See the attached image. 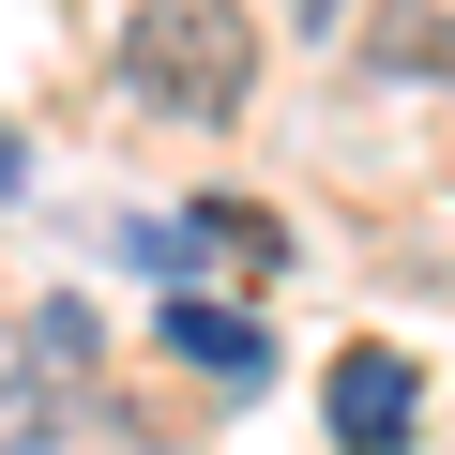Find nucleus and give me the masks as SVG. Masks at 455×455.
Masks as SVG:
<instances>
[{
	"mask_svg": "<svg viewBox=\"0 0 455 455\" xmlns=\"http://www.w3.org/2000/svg\"><path fill=\"white\" fill-rule=\"evenodd\" d=\"M122 76H137V107H167V122H243V107H259V16H243V0H137Z\"/></svg>",
	"mask_w": 455,
	"mask_h": 455,
	"instance_id": "f257e3e1",
	"label": "nucleus"
},
{
	"mask_svg": "<svg viewBox=\"0 0 455 455\" xmlns=\"http://www.w3.org/2000/svg\"><path fill=\"white\" fill-rule=\"evenodd\" d=\"M319 425H334V455H410V425H425V379H410L395 349H334V379H319Z\"/></svg>",
	"mask_w": 455,
	"mask_h": 455,
	"instance_id": "f03ea898",
	"label": "nucleus"
},
{
	"mask_svg": "<svg viewBox=\"0 0 455 455\" xmlns=\"http://www.w3.org/2000/svg\"><path fill=\"white\" fill-rule=\"evenodd\" d=\"M152 334H167V349H197V364H212V379H259V364H274V349H259V319H243V304H197V289H167V319H152Z\"/></svg>",
	"mask_w": 455,
	"mask_h": 455,
	"instance_id": "7ed1b4c3",
	"label": "nucleus"
},
{
	"mask_svg": "<svg viewBox=\"0 0 455 455\" xmlns=\"http://www.w3.org/2000/svg\"><path fill=\"white\" fill-rule=\"evenodd\" d=\"M364 76H395V92H425V76H455V16H440V0H395V16L364 31Z\"/></svg>",
	"mask_w": 455,
	"mask_h": 455,
	"instance_id": "20e7f679",
	"label": "nucleus"
},
{
	"mask_svg": "<svg viewBox=\"0 0 455 455\" xmlns=\"http://www.w3.org/2000/svg\"><path fill=\"white\" fill-rule=\"evenodd\" d=\"M182 228H197V243H212L228 274H274V259H289V228H274V212H243V197H197Z\"/></svg>",
	"mask_w": 455,
	"mask_h": 455,
	"instance_id": "39448f33",
	"label": "nucleus"
},
{
	"mask_svg": "<svg viewBox=\"0 0 455 455\" xmlns=\"http://www.w3.org/2000/svg\"><path fill=\"white\" fill-rule=\"evenodd\" d=\"M0 395H16V319H0Z\"/></svg>",
	"mask_w": 455,
	"mask_h": 455,
	"instance_id": "423d86ee",
	"label": "nucleus"
}]
</instances>
